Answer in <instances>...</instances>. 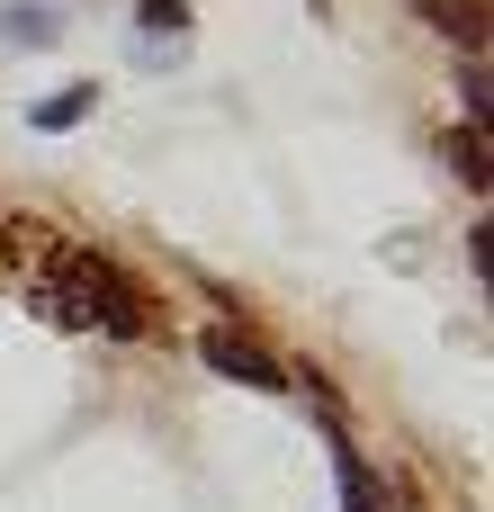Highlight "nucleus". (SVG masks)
Listing matches in <instances>:
<instances>
[{
	"instance_id": "5",
	"label": "nucleus",
	"mask_w": 494,
	"mask_h": 512,
	"mask_svg": "<svg viewBox=\"0 0 494 512\" xmlns=\"http://www.w3.org/2000/svg\"><path fill=\"white\" fill-rule=\"evenodd\" d=\"M450 162H459L468 189H486V126H459V135H450Z\"/></svg>"
},
{
	"instance_id": "3",
	"label": "nucleus",
	"mask_w": 494,
	"mask_h": 512,
	"mask_svg": "<svg viewBox=\"0 0 494 512\" xmlns=\"http://www.w3.org/2000/svg\"><path fill=\"white\" fill-rule=\"evenodd\" d=\"M333 477H342V512H387V486L360 450H333Z\"/></svg>"
},
{
	"instance_id": "1",
	"label": "nucleus",
	"mask_w": 494,
	"mask_h": 512,
	"mask_svg": "<svg viewBox=\"0 0 494 512\" xmlns=\"http://www.w3.org/2000/svg\"><path fill=\"white\" fill-rule=\"evenodd\" d=\"M198 351H207V369H225V378H243V387H288V369H279L252 333H234V324H216Z\"/></svg>"
},
{
	"instance_id": "2",
	"label": "nucleus",
	"mask_w": 494,
	"mask_h": 512,
	"mask_svg": "<svg viewBox=\"0 0 494 512\" xmlns=\"http://www.w3.org/2000/svg\"><path fill=\"white\" fill-rule=\"evenodd\" d=\"M90 108H99V81H72V90L36 99V108H27V126H36V135H63V126H81Z\"/></svg>"
},
{
	"instance_id": "7",
	"label": "nucleus",
	"mask_w": 494,
	"mask_h": 512,
	"mask_svg": "<svg viewBox=\"0 0 494 512\" xmlns=\"http://www.w3.org/2000/svg\"><path fill=\"white\" fill-rule=\"evenodd\" d=\"M144 36H189V0H135Z\"/></svg>"
},
{
	"instance_id": "6",
	"label": "nucleus",
	"mask_w": 494,
	"mask_h": 512,
	"mask_svg": "<svg viewBox=\"0 0 494 512\" xmlns=\"http://www.w3.org/2000/svg\"><path fill=\"white\" fill-rule=\"evenodd\" d=\"M423 9H432V18H441L450 36H468V45H486V18H477V0H423Z\"/></svg>"
},
{
	"instance_id": "4",
	"label": "nucleus",
	"mask_w": 494,
	"mask_h": 512,
	"mask_svg": "<svg viewBox=\"0 0 494 512\" xmlns=\"http://www.w3.org/2000/svg\"><path fill=\"white\" fill-rule=\"evenodd\" d=\"M0 36H9V45H54L63 18H54V9H0Z\"/></svg>"
}]
</instances>
